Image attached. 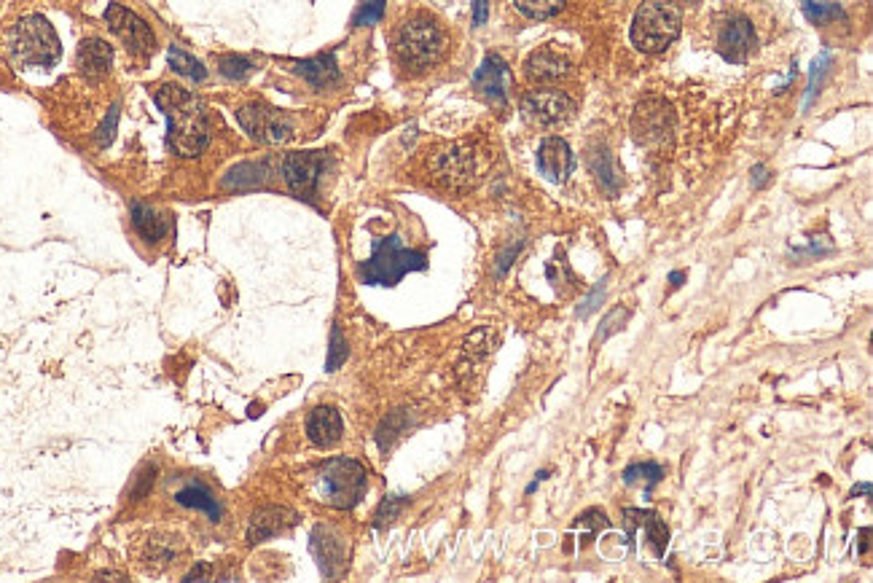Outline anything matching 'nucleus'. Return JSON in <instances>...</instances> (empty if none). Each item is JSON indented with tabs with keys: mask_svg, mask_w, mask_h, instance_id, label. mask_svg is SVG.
<instances>
[{
	"mask_svg": "<svg viewBox=\"0 0 873 583\" xmlns=\"http://www.w3.org/2000/svg\"><path fill=\"white\" fill-rule=\"evenodd\" d=\"M154 100L167 116V146L178 156H199L210 143V111L178 84L154 86Z\"/></svg>",
	"mask_w": 873,
	"mask_h": 583,
	"instance_id": "nucleus-1",
	"label": "nucleus"
},
{
	"mask_svg": "<svg viewBox=\"0 0 873 583\" xmlns=\"http://www.w3.org/2000/svg\"><path fill=\"white\" fill-rule=\"evenodd\" d=\"M428 269V256L422 250H411L403 245L398 234L382 237L374 242V253L358 266L360 280L366 285H398L409 272Z\"/></svg>",
	"mask_w": 873,
	"mask_h": 583,
	"instance_id": "nucleus-2",
	"label": "nucleus"
},
{
	"mask_svg": "<svg viewBox=\"0 0 873 583\" xmlns=\"http://www.w3.org/2000/svg\"><path fill=\"white\" fill-rule=\"evenodd\" d=\"M446 52V33L441 30L436 19L417 14L395 35V54L403 68L425 70L436 65Z\"/></svg>",
	"mask_w": 873,
	"mask_h": 583,
	"instance_id": "nucleus-3",
	"label": "nucleus"
},
{
	"mask_svg": "<svg viewBox=\"0 0 873 583\" xmlns=\"http://www.w3.org/2000/svg\"><path fill=\"white\" fill-rule=\"evenodd\" d=\"M683 30V14L672 0H645L632 22V43L648 54L664 52Z\"/></svg>",
	"mask_w": 873,
	"mask_h": 583,
	"instance_id": "nucleus-4",
	"label": "nucleus"
},
{
	"mask_svg": "<svg viewBox=\"0 0 873 583\" xmlns=\"http://www.w3.org/2000/svg\"><path fill=\"white\" fill-rule=\"evenodd\" d=\"M11 60L19 68H52L60 60V38L43 17L19 19L9 38Z\"/></svg>",
	"mask_w": 873,
	"mask_h": 583,
	"instance_id": "nucleus-5",
	"label": "nucleus"
},
{
	"mask_svg": "<svg viewBox=\"0 0 873 583\" xmlns=\"http://www.w3.org/2000/svg\"><path fill=\"white\" fill-rule=\"evenodd\" d=\"M366 468L358 460L350 457H336L328 460L320 473H317V495L323 503L334 508L358 506L363 492H366Z\"/></svg>",
	"mask_w": 873,
	"mask_h": 583,
	"instance_id": "nucleus-6",
	"label": "nucleus"
},
{
	"mask_svg": "<svg viewBox=\"0 0 873 583\" xmlns=\"http://www.w3.org/2000/svg\"><path fill=\"white\" fill-rule=\"evenodd\" d=\"M237 121H240L242 129L248 132L250 138L258 140V143H269V146L285 143L293 135L291 116L277 111V108H269L264 103H253L240 108L237 111Z\"/></svg>",
	"mask_w": 873,
	"mask_h": 583,
	"instance_id": "nucleus-7",
	"label": "nucleus"
},
{
	"mask_svg": "<svg viewBox=\"0 0 873 583\" xmlns=\"http://www.w3.org/2000/svg\"><path fill=\"white\" fill-rule=\"evenodd\" d=\"M573 108V97L562 89H532L522 100L524 116L538 127H551V124L565 121L573 113Z\"/></svg>",
	"mask_w": 873,
	"mask_h": 583,
	"instance_id": "nucleus-8",
	"label": "nucleus"
},
{
	"mask_svg": "<svg viewBox=\"0 0 873 583\" xmlns=\"http://www.w3.org/2000/svg\"><path fill=\"white\" fill-rule=\"evenodd\" d=\"M105 22H108V27H111L113 33L119 35L121 41L127 43L129 52L146 54L148 57V54L156 49L154 30H151L143 19L137 17V14H132L129 9L119 6V3H111V6L105 9Z\"/></svg>",
	"mask_w": 873,
	"mask_h": 583,
	"instance_id": "nucleus-9",
	"label": "nucleus"
},
{
	"mask_svg": "<svg viewBox=\"0 0 873 583\" xmlns=\"http://www.w3.org/2000/svg\"><path fill=\"white\" fill-rule=\"evenodd\" d=\"M326 170V156L317 154V151H296V154H288L283 159V172L285 183L293 194L299 197H312L317 189V181Z\"/></svg>",
	"mask_w": 873,
	"mask_h": 583,
	"instance_id": "nucleus-10",
	"label": "nucleus"
},
{
	"mask_svg": "<svg viewBox=\"0 0 873 583\" xmlns=\"http://www.w3.org/2000/svg\"><path fill=\"white\" fill-rule=\"evenodd\" d=\"M718 52L728 62H745L755 52V30L753 22L745 17L731 19L723 25L718 35Z\"/></svg>",
	"mask_w": 873,
	"mask_h": 583,
	"instance_id": "nucleus-11",
	"label": "nucleus"
},
{
	"mask_svg": "<svg viewBox=\"0 0 873 583\" xmlns=\"http://www.w3.org/2000/svg\"><path fill=\"white\" fill-rule=\"evenodd\" d=\"M538 170L551 183H565L575 170V154L562 138H546L538 148Z\"/></svg>",
	"mask_w": 873,
	"mask_h": 583,
	"instance_id": "nucleus-12",
	"label": "nucleus"
},
{
	"mask_svg": "<svg viewBox=\"0 0 873 583\" xmlns=\"http://www.w3.org/2000/svg\"><path fill=\"white\" fill-rule=\"evenodd\" d=\"M508 81H511V70H508L503 57H497V54H487L484 62H481V68L476 70V76H473V86L497 105H505Z\"/></svg>",
	"mask_w": 873,
	"mask_h": 583,
	"instance_id": "nucleus-13",
	"label": "nucleus"
},
{
	"mask_svg": "<svg viewBox=\"0 0 873 583\" xmlns=\"http://www.w3.org/2000/svg\"><path fill=\"white\" fill-rule=\"evenodd\" d=\"M669 127H672V113H669V105H664L661 100H648L637 108L634 132H637L640 143L664 140L669 135Z\"/></svg>",
	"mask_w": 873,
	"mask_h": 583,
	"instance_id": "nucleus-14",
	"label": "nucleus"
},
{
	"mask_svg": "<svg viewBox=\"0 0 873 583\" xmlns=\"http://www.w3.org/2000/svg\"><path fill=\"white\" fill-rule=\"evenodd\" d=\"M624 522H626V530H629V538H632L634 532H645V538H648V543H651L653 554H656L659 559L664 557V551H667V543H669V527L664 524V519H661L659 514L642 511V508H626Z\"/></svg>",
	"mask_w": 873,
	"mask_h": 583,
	"instance_id": "nucleus-15",
	"label": "nucleus"
},
{
	"mask_svg": "<svg viewBox=\"0 0 873 583\" xmlns=\"http://www.w3.org/2000/svg\"><path fill=\"white\" fill-rule=\"evenodd\" d=\"M291 524H296V514L288 511V508H280V506L261 508V511H256L253 519H250L248 543L269 541V538H274V535H280V532L288 530Z\"/></svg>",
	"mask_w": 873,
	"mask_h": 583,
	"instance_id": "nucleus-16",
	"label": "nucleus"
},
{
	"mask_svg": "<svg viewBox=\"0 0 873 583\" xmlns=\"http://www.w3.org/2000/svg\"><path fill=\"white\" fill-rule=\"evenodd\" d=\"M113 65V49L100 38H86L78 46V70L84 73L89 81H100L111 73Z\"/></svg>",
	"mask_w": 873,
	"mask_h": 583,
	"instance_id": "nucleus-17",
	"label": "nucleus"
},
{
	"mask_svg": "<svg viewBox=\"0 0 873 583\" xmlns=\"http://www.w3.org/2000/svg\"><path fill=\"white\" fill-rule=\"evenodd\" d=\"M307 436L315 446H334L342 438V414L334 406H317L307 417Z\"/></svg>",
	"mask_w": 873,
	"mask_h": 583,
	"instance_id": "nucleus-18",
	"label": "nucleus"
},
{
	"mask_svg": "<svg viewBox=\"0 0 873 583\" xmlns=\"http://www.w3.org/2000/svg\"><path fill=\"white\" fill-rule=\"evenodd\" d=\"M312 551H315L317 565L323 570V575H336L339 567L344 565V546L339 541V535L328 530V527H317L312 532Z\"/></svg>",
	"mask_w": 873,
	"mask_h": 583,
	"instance_id": "nucleus-19",
	"label": "nucleus"
},
{
	"mask_svg": "<svg viewBox=\"0 0 873 583\" xmlns=\"http://www.w3.org/2000/svg\"><path fill=\"white\" fill-rule=\"evenodd\" d=\"M570 73V60L557 49H538L527 60V76L530 81H559Z\"/></svg>",
	"mask_w": 873,
	"mask_h": 583,
	"instance_id": "nucleus-20",
	"label": "nucleus"
},
{
	"mask_svg": "<svg viewBox=\"0 0 873 583\" xmlns=\"http://www.w3.org/2000/svg\"><path fill=\"white\" fill-rule=\"evenodd\" d=\"M291 65L301 78H307L309 84L317 86V89H326V86L339 81V65H336L334 54H317V57L296 60Z\"/></svg>",
	"mask_w": 873,
	"mask_h": 583,
	"instance_id": "nucleus-21",
	"label": "nucleus"
},
{
	"mask_svg": "<svg viewBox=\"0 0 873 583\" xmlns=\"http://www.w3.org/2000/svg\"><path fill=\"white\" fill-rule=\"evenodd\" d=\"M132 226H135V232L140 234L143 240L156 245V242L164 240V234H167V229H170V221H167V215L154 210L151 205L132 202Z\"/></svg>",
	"mask_w": 873,
	"mask_h": 583,
	"instance_id": "nucleus-22",
	"label": "nucleus"
},
{
	"mask_svg": "<svg viewBox=\"0 0 873 583\" xmlns=\"http://www.w3.org/2000/svg\"><path fill=\"white\" fill-rule=\"evenodd\" d=\"M471 172H473V159L471 154H465V151H446V154L438 156V175L444 178V183H449V186H465V183L471 181Z\"/></svg>",
	"mask_w": 873,
	"mask_h": 583,
	"instance_id": "nucleus-23",
	"label": "nucleus"
},
{
	"mask_svg": "<svg viewBox=\"0 0 873 583\" xmlns=\"http://www.w3.org/2000/svg\"><path fill=\"white\" fill-rule=\"evenodd\" d=\"M589 167L591 172L597 175V181H600L602 189L608 191L610 197H616L618 189H621V183H624V175H621V170H618L616 159H613V154H610L608 148H597V151L589 156Z\"/></svg>",
	"mask_w": 873,
	"mask_h": 583,
	"instance_id": "nucleus-24",
	"label": "nucleus"
},
{
	"mask_svg": "<svg viewBox=\"0 0 873 583\" xmlns=\"http://www.w3.org/2000/svg\"><path fill=\"white\" fill-rule=\"evenodd\" d=\"M175 500H178L180 506L205 511V514L210 516V522H221V514H223L221 503H218V500L213 498V492L202 487V484H189V487L178 489V492H175Z\"/></svg>",
	"mask_w": 873,
	"mask_h": 583,
	"instance_id": "nucleus-25",
	"label": "nucleus"
},
{
	"mask_svg": "<svg viewBox=\"0 0 873 583\" xmlns=\"http://www.w3.org/2000/svg\"><path fill=\"white\" fill-rule=\"evenodd\" d=\"M167 62H170V68L175 70V73H180L183 78H189V81H205L207 78L205 65H202L197 57H191L189 52H183L180 46H170V49H167Z\"/></svg>",
	"mask_w": 873,
	"mask_h": 583,
	"instance_id": "nucleus-26",
	"label": "nucleus"
},
{
	"mask_svg": "<svg viewBox=\"0 0 873 583\" xmlns=\"http://www.w3.org/2000/svg\"><path fill=\"white\" fill-rule=\"evenodd\" d=\"M664 476V468L656 463H634L624 471V484L634 487V484H645V492H651Z\"/></svg>",
	"mask_w": 873,
	"mask_h": 583,
	"instance_id": "nucleus-27",
	"label": "nucleus"
},
{
	"mask_svg": "<svg viewBox=\"0 0 873 583\" xmlns=\"http://www.w3.org/2000/svg\"><path fill=\"white\" fill-rule=\"evenodd\" d=\"M567 0H516V9L530 19H548L565 9Z\"/></svg>",
	"mask_w": 873,
	"mask_h": 583,
	"instance_id": "nucleus-28",
	"label": "nucleus"
},
{
	"mask_svg": "<svg viewBox=\"0 0 873 583\" xmlns=\"http://www.w3.org/2000/svg\"><path fill=\"white\" fill-rule=\"evenodd\" d=\"M804 14L814 25H825V22L844 17L839 3H828V0H804Z\"/></svg>",
	"mask_w": 873,
	"mask_h": 583,
	"instance_id": "nucleus-29",
	"label": "nucleus"
},
{
	"mask_svg": "<svg viewBox=\"0 0 873 583\" xmlns=\"http://www.w3.org/2000/svg\"><path fill=\"white\" fill-rule=\"evenodd\" d=\"M573 527H583L586 532H581V549L586 546L589 541H594V535L600 530H605L608 527V516L602 514V511H597V508H591V511H586V514H581L578 519H575Z\"/></svg>",
	"mask_w": 873,
	"mask_h": 583,
	"instance_id": "nucleus-30",
	"label": "nucleus"
},
{
	"mask_svg": "<svg viewBox=\"0 0 873 583\" xmlns=\"http://www.w3.org/2000/svg\"><path fill=\"white\" fill-rule=\"evenodd\" d=\"M221 73L226 78H232V81H245V78L256 70V65L248 60V57H242V54H229V57H221Z\"/></svg>",
	"mask_w": 873,
	"mask_h": 583,
	"instance_id": "nucleus-31",
	"label": "nucleus"
},
{
	"mask_svg": "<svg viewBox=\"0 0 873 583\" xmlns=\"http://www.w3.org/2000/svg\"><path fill=\"white\" fill-rule=\"evenodd\" d=\"M382 17H385V0H363L360 9L355 11V17H352V25L355 27L377 25Z\"/></svg>",
	"mask_w": 873,
	"mask_h": 583,
	"instance_id": "nucleus-32",
	"label": "nucleus"
},
{
	"mask_svg": "<svg viewBox=\"0 0 873 583\" xmlns=\"http://www.w3.org/2000/svg\"><path fill=\"white\" fill-rule=\"evenodd\" d=\"M626 320H629V309H624V307H616V309H613V312H610L608 318L602 320L600 331H597V334H594V344L605 342V339H608V336H613V334H616V331H621V328H624Z\"/></svg>",
	"mask_w": 873,
	"mask_h": 583,
	"instance_id": "nucleus-33",
	"label": "nucleus"
},
{
	"mask_svg": "<svg viewBox=\"0 0 873 583\" xmlns=\"http://www.w3.org/2000/svg\"><path fill=\"white\" fill-rule=\"evenodd\" d=\"M347 358V342H344L342 328L334 326L331 331V350H328V371H336Z\"/></svg>",
	"mask_w": 873,
	"mask_h": 583,
	"instance_id": "nucleus-34",
	"label": "nucleus"
},
{
	"mask_svg": "<svg viewBox=\"0 0 873 583\" xmlns=\"http://www.w3.org/2000/svg\"><path fill=\"white\" fill-rule=\"evenodd\" d=\"M828 65H831V54H828V52H822L820 57L814 60L812 76H809V89H806V103L804 105H812L814 95L820 92V78H822V73L828 70Z\"/></svg>",
	"mask_w": 873,
	"mask_h": 583,
	"instance_id": "nucleus-35",
	"label": "nucleus"
},
{
	"mask_svg": "<svg viewBox=\"0 0 873 583\" xmlns=\"http://www.w3.org/2000/svg\"><path fill=\"white\" fill-rule=\"evenodd\" d=\"M403 503H406V500H401V498H387L385 503H382V506H379L377 516H374V524H377V527H385V524L393 522L395 516L401 514Z\"/></svg>",
	"mask_w": 873,
	"mask_h": 583,
	"instance_id": "nucleus-36",
	"label": "nucleus"
},
{
	"mask_svg": "<svg viewBox=\"0 0 873 583\" xmlns=\"http://www.w3.org/2000/svg\"><path fill=\"white\" fill-rule=\"evenodd\" d=\"M116 119H119V105H113L111 113H108V119L103 121V127H100V132H97V143L100 146H108L113 140V132H116Z\"/></svg>",
	"mask_w": 873,
	"mask_h": 583,
	"instance_id": "nucleus-37",
	"label": "nucleus"
},
{
	"mask_svg": "<svg viewBox=\"0 0 873 583\" xmlns=\"http://www.w3.org/2000/svg\"><path fill=\"white\" fill-rule=\"evenodd\" d=\"M602 296H605V283H600L594 291L589 293V299L583 301V307H578V318H589L594 309L600 307Z\"/></svg>",
	"mask_w": 873,
	"mask_h": 583,
	"instance_id": "nucleus-38",
	"label": "nucleus"
},
{
	"mask_svg": "<svg viewBox=\"0 0 873 583\" xmlns=\"http://www.w3.org/2000/svg\"><path fill=\"white\" fill-rule=\"evenodd\" d=\"M489 17V0H473V25H484Z\"/></svg>",
	"mask_w": 873,
	"mask_h": 583,
	"instance_id": "nucleus-39",
	"label": "nucleus"
},
{
	"mask_svg": "<svg viewBox=\"0 0 873 583\" xmlns=\"http://www.w3.org/2000/svg\"><path fill=\"white\" fill-rule=\"evenodd\" d=\"M766 181H769V170L763 167V164H755L753 167V183L761 189V186H766Z\"/></svg>",
	"mask_w": 873,
	"mask_h": 583,
	"instance_id": "nucleus-40",
	"label": "nucleus"
},
{
	"mask_svg": "<svg viewBox=\"0 0 873 583\" xmlns=\"http://www.w3.org/2000/svg\"><path fill=\"white\" fill-rule=\"evenodd\" d=\"M669 280H672V285H680V280H683V272H672V277H669Z\"/></svg>",
	"mask_w": 873,
	"mask_h": 583,
	"instance_id": "nucleus-41",
	"label": "nucleus"
}]
</instances>
